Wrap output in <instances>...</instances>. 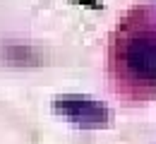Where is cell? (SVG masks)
I'll list each match as a JSON object with an SVG mask.
<instances>
[{"mask_svg":"<svg viewBox=\"0 0 156 144\" xmlns=\"http://www.w3.org/2000/svg\"><path fill=\"white\" fill-rule=\"evenodd\" d=\"M108 70L122 96L144 99L156 91V12L151 7L137 5L118 22Z\"/></svg>","mask_w":156,"mask_h":144,"instance_id":"6da1fadb","label":"cell"}]
</instances>
